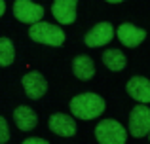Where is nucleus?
<instances>
[{
	"label": "nucleus",
	"mask_w": 150,
	"mask_h": 144,
	"mask_svg": "<svg viewBox=\"0 0 150 144\" xmlns=\"http://www.w3.org/2000/svg\"><path fill=\"white\" fill-rule=\"evenodd\" d=\"M15 59V48L10 38H0V67H10Z\"/></svg>",
	"instance_id": "nucleus-15"
},
{
	"label": "nucleus",
	"mask_w": 150,
	"mask_h": 144,
	"mask_svg": "<svg viewBox=\"0 0 150 144\" xmlns=\"http://www.w3.org/2000/svg\"><path fill=\"white\" fill-rule=\"evenodd\" d=\"M129 133L135 138L146 137L150 133V108L144 104H139L129 114Z\"/></svg>",
	"instance_id": "nucleus-4"
},
{
	"label": "nucleus",
	"mask_w": 150,
	"mask_h": 144,
	"mask_svg": "<svg viewBox=\"0 0 150 144\" xmlns=\"http://www.w3.org/2000/svg\"><path fill=\"white\" fill-rule=\"evenodd\" d=\"M103 63L112 72H120V70L125 68L127 59H125V55L122 51H118V49H106V51L103 53Z\"/></svg>",
	"instance_id": "nucleus-14"
},
{
	"label": "nucleus",
	"mask_w": 150,
	"mask_h": 144,
	"mask_svg": "<svg viewBox=\"0 0 150 144\" xmlns=\"http://www.w3.org/2000/svg\"><path fill=\"white\" fill-rule=\"evenodd\" d=\"M10 140V127H8V122L0 116V144H6Z\"/></svg>",
	"instance_id": "nucleus-16"
},
{
	"label": "nucleus",
	"mask_w": 150,
	"mask_h": 144,
	"mask_svg": "<svg viewBox=\"0 0 150 144\" xmlns=\"http://www.w3.org/2000/svg\"><path fill=\"white\" fill-rule=\"evenodd\" d=\"M105 99L97 93H80L70 100V112L78 119H95L105 112Z\"/></svg>",
	"instance_id": "nucleus-1"
},
{
	"label": "nucleus",
	"mask_w": 150,
	"mask_h": 144,
	"mask_svg": "<svg viewBox=\"0 0 150 144\" xmlns=\"http://www.w3.org/2000/svg\"><path fill=\"white\" fill-rule=\"evenodd\" d=\"M72 72L78 80H91L93 74H95V65H93L91 57L88 55H78L72 61Z\"/></svg>",
	"instance_id": "nucleus-13"
},
{
	"label": "nucleus",
	"mask_w": 150,
	"mask_h": 144,
	"mask_svg": "<svg viewBox=\"0 0 150 144\" xmlns=\"http://www.w3.org/2000/svg\"><path fill=\"white\" fill-rule=\"evenodd\" d=\"M125 91L131 99H135L141 104L150 103V80L144 76H133L125 85Z\"/></svg>",
	"instance_id": "nucleus-9"
},
{
	"label": "nucleus",
	"mask_w": 150,
	"mask_h": 144,
	"mask_svg": "<svg viewBox=\"0 0 150 144\" xmlns=\"http://www.w3.org/2000/svg\"><path fill=\"white\" fill-rule=\"evenodd\" d=\"M148 138H150V133H148Z\"/></svg>",
	"instance_id": "nucleus-20"
},
{
	"label": "nucleus",
	"mask_w": 150,
	"mask_h": 144,
	"mask_svg": "<svg viewBox=\"0 0 150 144\" xmlns=\"http://www.w3.org/2000/svg\"><path fill=\"white\" fill-rule=\"evenodd\" d=\"M13 119L21 131H33L38 123V116L29 106H17L13 110Z\"/></svg>",
	"instance_id": "nucleus-12"
},
{
	"label": "nucleus",
	"mask_w": 150,
	"mask_h": 144,
	"mask_svg": "<svg viewBox=\"0 0 150 144\" xmlns=\"http://www.w3.org/2000/svg\"><path fill=\"white\" fill-rule=\"evenodd\" d=\"M106 2H110V4H120V2H124V0H106Z\"/></svg>",
	"instance_id": "nucleus-19"
},
{
	"label": "nucleus",
	"mask_w": 150,
	"mask_h": 144,
	"mask_svg": "<svg viewBox=\"0 0 150 144\" xmlns=\"http://www.w3.org/2000/svg\"><path fill=\"white\" fill-rule=\"evenodd\" d=\"M29 36L34 42L46 44V46H61L65 42V32L57 25H51V23H46V21L33 23V27L29 29Z\"/></svg>",
	"instance_id": "nucleus-2"
},
{
	"label": "nucleus",
	"mask_w": 150,
	"mask_h": 144,
	"mask_svg": "<svg viewBox=\"0 0 150 144\" xmlns=\"http://www.w3.org/2000/svg\"><path fill=\"white\" fill-rule=\"evenodd\" d=\"M146 38V30L135 27L133 23H122L118 27V40L125 46V48H137L139 44H143Z\"/></svg>",
	"instance_id": "nucleus-8"
},
{
	"label": "nucleus",
	"mask_w": 150,
	"mask_h": 144,
	"mask_svg": "<svg viewBox=\"0 0 150 144\" xmlns=\"http://www.w3.org/2000/svg\"><path fill=\"white\" fill-rule=\"evenodd\" d=\"M21 81H23V89H25L27 97H30V99H34V100L44 97L46 91H48V81H46V78L36 70L25 74Z\"/></svg>",
	"instance_id": "nucleus-7"
},
{
	"label": "nucleus",
	"mask_w": 150,
	"mask_h": 144,
	"mask_svg": "<svg viewBox=\"0 0 150 144\" xmlns=\"http://www.w3.org/2000/svg\"><path fill=\"white\" fill-rule=\"evenodd\" d=\"M95 138L99 144H125L127 131L116 119H103L95 127Z\"/></svg>",
	"instance_id": "nucleus-3"
},
{
	"label": "nucleus",
	"mask_w": 150,
	"mask_h": 144,
	"mask_svg": "<svg viewBox=\"0 0 150 144\" xmlns=\"http://www.w3.org/2000/svg\"><path fill=\"white\" fill-rule=\"evenodd\" d=\"M48 127L59 137H74L76 135V122L67 114H53L48 122Z\"/></svg>",
	"instance_id": "nucleus-11"
},
{
	"label": "nucleus",
	"mask_w": 150,
	"mask_h": 144,
	"mask_svg": "<svg viewBox=\"0 0 150 144\" xmlns=\"http://www.w3.org/2000/svg\"><path fill=\"white\" fill-rule=\"evenodd\" d=\"M21 144H50V142L44 140V138H38V137H30V138H27V140H23Z\"/></svg>",
	"instance_id": "nucleus-17"
},
{
	"label": "nucleus",
	"mask_w": 150,
	"mask_h": 144,
	"mask_svg": "<svg viewBox=\"0 0 150 144\" xmlns=\"http://www.w3.org/2000/svg\"><path fill=\"white\" fill-rule=\"evenodd\" d=\"M78 0H55L51 4V13L61 25H70L76 21Z\"/></svg>",
	"instance_id": "nucleus-10"
},
{
	"label": "nucleus",
	"mask_w": 150,
	"mask_h": 144,
	"mask_svg": "<svg viewBox=\"0 0 150 144\" xmlns=\"http://www.w3.org/2000/svg\"><path fill=\"white\" fill-rule=\"evenodd\" d=\"M112 38H114V27L105 21V23H97L91 30H88L84 40L89 48H103V46H106Z\"/></svg>",
	"instance_id": "nucleus-6"
},
{
	"label": "nucleus",
	"mask_w": 150,
	"mask_h": 144,
	"mask_svg": "<svg viewBox=\"0 0 150 144\" xmlns=\"http://www.w3.org/2000/svg\"><path fill=\"white\" fill-rule=\"evenodd\" d=\"M13 15L21 23H38L44 17V8L34 4L33 0H15L13 2Z\"/></svg>",
	"instance_id": "nucleus-5"
},
{
	"label": "nucleus",
	"mask_w": 150,
	"mask_h": 144,
	"mask_svg": "<svg viewBox=\"0 0 150 144\" xmlns=\"http://www.w3.org/2000/svg\"><path fill=\"white\" fill-rule=\"evenodd\" d=\"M4 11H6V2H4V0H0V17L4 15Z\"/></svg>",
	"instance_id": "nucleus-18"
}]
</instances>
